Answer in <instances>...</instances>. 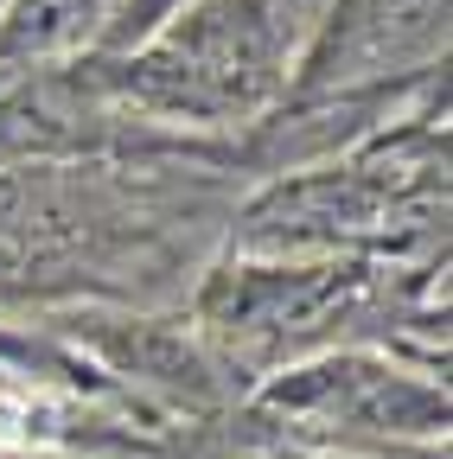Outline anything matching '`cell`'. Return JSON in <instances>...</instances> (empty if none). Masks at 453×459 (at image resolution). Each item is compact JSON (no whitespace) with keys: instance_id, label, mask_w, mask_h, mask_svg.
I'll use <instances>...</instances> for the list:
<instances>
[{"instance_id":"10","label":"cell","mask_w":453,"mask_h":459,"mask_svg":"<svg viewBox=\"0 0 453 459\" xmlns=\"http://www.w3.org/2000/svg\"><path fill=\"white\" fill-rule=\"evenodd\" d=\"M0 13H7V0H0Z\"/></svg>"},{"instance_id":"4","label":"cell","mask_w":453,"mask_h":459,"mask_svg":"<svg viewBox=\"0 0 453 459\" xmlns=\"http://www.w3.org/2000/svg\"><path fill=\"white\" fill-rule=\"evenodd\" d=\"M389 211V192L370 172H307V179L274 186L268 198H256L249 211V249H262L268 262L288 249H326L352 230L377 223Z\"/></svg>"},{"instance_id":"2","label":"cell","mask_w":453,"mask_h":459,"mask_svg":"<svg viewBox=\"0 0 453 459\" xmlns=\"http://www.w3.org/2000/svg\"><path fill=\"white\" fill-rule=\"evenodd\" d=\"M256 409L288 415V421H319V428H352V434H383V440H422L447 434V389L396 370L377 351H326L307 364L274 370L256 389Z\"/></svg>"},{"instance_id":"7","label":"cell","mask_w":453,"mask_h":459,"mask_svg":"<svg viewBox=\"0 0 453 459\" xmlns=\"http://www.w3.org/2000/svg\"><path fill=\"white\" fill-rule=\"evenodd\" d=\"M39 223L45 211L32 204V179H0V287H20V274L32 268Z\"/></svg>"},{"instance_id":"6","label":"cell","mask_w":453,"mask_h":459,"mask_svg":"<svg viewBox=\"0 0 453 459\" xmlns=\"http://www.w3.org/2000/svg\"><path fill=\"white\" fill-rule=\"evenodd\" d=\"M77 344L116 377H141V383L179 389V395L211 389V364L179 325H160V319H77Z\"/></svg>"},{"instance_id":"3","label":"cell","mask_w":453,"mask_h":459,"mask_svg":"<svg viewBox=\"0 0 453 459\" xmlns=\"http://www.w3.org/2000/svg\"><path fill=\"white\" fill-rule=\"evenodd\" d=\"M352 287H358V268L338 255H326V262H231L205 281L198 319L217 332H243V338L307 332Z\"/></svg>"},{"instance_id":"1","label":"cell","mask_w":453,"mask_h":459,"mask_svg":"<svg viewBox=\"0 0 453 459\" xmlns=\"http://www.w3.org/2000/svg\"><path fill=\"white\" fill-rule=\"evenodd\" d=\"M122 96L179 122H237L281 83L274 0H186L147 45L116 65Z\"/></svg>"},{"instance_id":"8","label":"cell","mask_w":453,"mask_h":459,"mask_svg":"<svg viewBox=\"0 0 453 459\" xmlns=\"http://www.w3.org/2000/svg\"><path fill=\"white\" fill-rule=\"evenodd\" d=\"M0 377H71L77 383V358L58 351V344H45V338H32V332L0 325Z\"/></svg>"},{"instance_id":"5","label":"cell","mask_w":453,"mask_h":459,"mask_svg":"<svg viewBox=\"0 0 453 459\" xmlns=\"http://www.w3.org/2000/svg\"><path fill=\"white\" fill-rule=\"evenodd\" d=\"M447 0H338L319 45L307 51V83H338L352 71H383L440 45Z\"/></svg>"},{"instance_id":"9","label":"cell","mask_w":453,"mask_h":459,"mask_svg":"<svg viewBox=\"0 0 453 459\" xmlns=\"http://www.w3.org/2000/svg\"><path fill=\"white\" fill-rule=\"evenodd\" d=\"M262 459H338V453H313V446H281V453H262Z\"/></svg>"}]
</instances>
